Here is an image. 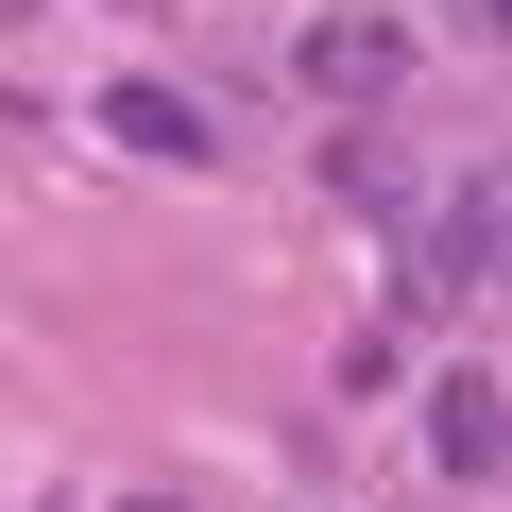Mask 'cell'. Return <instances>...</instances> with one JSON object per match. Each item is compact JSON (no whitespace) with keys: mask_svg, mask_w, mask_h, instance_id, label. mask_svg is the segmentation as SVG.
I'll return each mask as SVG.
<instances>
[{"mask_svg":"<svg viewBox=\"0 0 512 512\" xmlns=\"http://www.w3.org/2000/svg\"><path fill=\"white\" fill-rule=\"evenodd\" d=\"M120 512H188V495H120Z\"/></svg>","mask_w":512,"mask_h":512,"instance_id":"obj_6","label":"cell"},{"mask_svg":"<svg viewBox=\"0 0 512 512\" xmlns=\"http://www.w3.org/2000/svg\"><path fill=\"white\" fill-rule=\"evenodd\" d=\"M325 188H342V205H410V171H393V137H325Z\"/></svg>","mask_w":512,"mask_h":512,"instance_id":"obj_5","label":"cell"},{"mask_svg":"<svg viewBox=\"0 0 512 512\" xmlns=\"http://www.w3.org/2000/svg\"><path fill=\"white\" fill-rule=\"evenodd\" d=\"M427 444H444V478H495V444H512V410H495V376L461 359L444 393H427Z\"/></svg>","mask_w":512,"mask_h":512,"instance_id":"obj_4","label":"cell"},{"mask_svg":"<svg viewBox=\"0 0 512 512\" xmlns=\"http://www.w3.org/2000/svg\"><path fill=\"white\" fill-rule=\"evenodd\" d=\"M410 69H427L410 18H308V35H291V86H308V103H393Z\"/></svg>","mask_w":512,"mask_h":512,"instance_id":"obj_2","label":"cell"},{"mask_svg":"<svg viewBox=\"0 0 512 512\" xmlns=\"http://www.w3.org/2000/svg\"><path fill=\"white\" fill-rule=\"evenodd\" d=\"M103 137H120V154H154V171H205V154H222V120H205L188 86H154V69H137V86H103Z\"/></svg>","mask_w":512,"mask_h":512,"instance_id":"obj_3","label":"cell"},{"mask_svg":"<svg viewBox=\"0 0 512 512\" xmlns=\"http://www.w3.org/2000/svg\"><path fill=\"white\" fill-rule=\"evenodd\" d=\"M495 222H512V205H495V171H461V188L427 205V239L393 256V308H444V291H495Z\"/></svg>","mask_w":512,"mask_h":512,"instance_id":"obj_1","label":"cell"}]
</instances>
